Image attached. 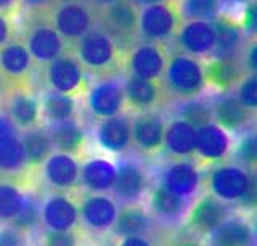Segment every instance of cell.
I'll return each instance as SVG.
<instances>
[{"instance_id": "obj_1", "label": "cell", "mask_w": 257, "mask_h": 246, "mask_svg": "<svg viewBox=\"0 0 257 246\" xmlns=\"http://www.w3.org/2000/svg\"><path fill=\"white\" fill-rule=\"evenodd\" d=\"M68 50L74 53L85 73L108 79L117 76L125 68L128 53L98 26L68 47Z\"/></svg>"}, {"instance_id": "obj_2", "label": "cell", "mask_w": 257, "mask_h": 246, "mask_svg": "<svg viewBox=\"0 0 257 246\" xmlns=\"http://www.w3.org/2000/svg\"><path fill=\"white\" fill-rule=\"evenodd\" d=\"M163 77L169 93L179 100L196 98L206 87L203 63L185 53L169 55Z\"/></svg>"}, {"instance_id": "obj_3", "label": "cell", "mask_w": 257, "mask_h": 246, "mask_svg": "<svg viewBox=\"0 0 257 246\" xmlns=\"http://www.w3.org/2000/svg\"><path fill=\"white\" fill-rule=\"evenodd\" d=\"M48 23L66 42L68 50V47L98 26V10L88 0L58 4L48 17Z\"/></svg>"}, {"instance_id": "obj_4", "label": "cell", "mask_w": 257, "mask_h": 246, "mask_svg": "<svg viewBox=\"0 0 257 246\" xmlns=\"http://www.w3.org/2000/svg\"><path fill=\"white\" fill-rule=\"evenodd\" d=\"M140 9L131 0H119L106 9L98 10V28L103 29L120 49L132 50L140 39Z\"/></svg>"}, {"instance_id": "obj_5", "label": "cell", "mask_w": 257, "mask_h": 246, "mask_svg": "<svg viewBox=\"0 0 257 246\" xmlns=\"http://www.w3.org/2000/svg\"><path fill=\"white\" fill-rule=\"evenodd\" d=\"M182 23L180 4H177V0H166L140 9L139 34L143 42L163 44L175 37Z\"/></svg>"}, {"instance_id": "obj_6", "label": "cell", "mask_w": 257, "mask_h": 246, "mask_svg": "<svg viewBox=\"0 0 257 246\" xmlns=\"http://www.w3.org/2000/svg\"><path fill=\"white\" fill-rule=\"evenodd\" d=\"M45 77L53 92L68 95L71 98L87 89L85 71L74 53L69 50H64L60 57L48 63Z\"/></svg>"}, {"instance_id": "obj_7", "label": "cell", "mask_w": 257, "mask_h": 246, "mask_svg": "<svg viewBox=\"0 0 257 246\" xmlns=\"http://www.w3.org/2000/svg\"><path fill=\"white\" fill-rule=\"evenodd\" d=\"M34 65L21 36L0 47V73L12 89L28 90Z\"/></svg>"}, {"instance_id": "obj_8", "label": "cell", "mask_w": 257, "mask_h": 246, "mask_svg": "<svg viewBox=\"0 0 257 246\" xmlns=\"http://www.w3.org/2000/svg\"><path fill=\"white\" fill-rule=\"evenodd\" d=\"M21 39L26 45L31 58L39 65L47 66L48 63L60 57L66 50V42L63 41L61 36L56 33L48 21L26 25Z\"/></svg>"}, {"instance_id": "obj_9", "label": "cell", "mask_w": 257, "mask_h": 246, "mask_svg": "<svg viewBox=\"0 0 257 246\" xmlns=\"http://www.w3.org/2000/svg\"><path fill=\"white\" fill-rule=\"evenodd\" d=\"M169 55L163 44L142 42L128 50L125 68L128 76L148 79V81H161L164 76Z\"/></svg>"}, {"instance_id": "obj_10", "label": "cell", "mask_w": 257, "mask_h": 246, "mask_svg": "<svg viewBox=\"0 0 257 246\" xmlns=\"http://www.w3.org/2000/svg\"><path fill=\"white\" fill-rule=\"evenodd\" d=\"M249 184V171L239 164H219L209 172V193L227 204H236Z\"/></svg>"}, {"instance_id": "obj_11", "label": "cell", "mask_w": 257, "mask_h": 246, "mask_svg": "<svg viewBox=\"0 0 257 246\" xmlns=\"http://www.w3.org/2000/svg\"><path fill=\"white\" fill-rule=\"evenodd\" d=\"M231 216L230 204L217 200L211 193L199 196L188 211L187 225L193 233L209 236L222 222Z\"/></svg>"}, {"instance_id": "obj_12", "label": "cell", "mask_w": 257, "mask_h": 246, "mask_svg": "<svg viewBox=\"0 0 257 246\" xmlns=\"http://www.w3.org/2000/svg\"><path fill=\"white\" fill-rule=\"evenodd\" d=\"M182 53L190 57H209L215 49V31L212 21H183L175 34Z\"/></svg>"}, {"instance_id": "obj_13", "label": "cell", "mask_w": 257, "mask_h": 246, "mask_svg": "<svg viewBox=\"0 0 257 246\" xmlns=\"http://www.w3.org/2000/svg\"><path fill=\"white\" fill-rule=\"evenodd\" d=\"M124 105V85L114 79H106V81L98 82L88 92V106L96 117L108 119L117 116Z\"/></svg>"}, {"instance_id": "obj_14", "label": "cell", "mask_w": 257, "mask_h": 246, "mask_svg": "<svg viewBox=\"0 0 257 246\" xmlns=\"http://www.w3.org/2000/svg\"><path fill=\"white\" fill-rule=\"evenodd\" d=\"M166 122L155 111L140 113L132 122V142L145 153H156L164 145Z\"/></svg>"}, {"instance_id": "obj_15", "label": "cell", "mask_w": 257, "mask_h": 246, "mask_svg": "<svg viewBox=\"0 0 257 246\" xmlns=\"http://www.w3.org/2000/svg\"><path fill=\"white\" fill-rule=\"evenodd\" d=\"M212 114L214 122L227 132L243 131L254 117L252 111L231 93H222L212 101Z\"/></svg>"}, {"instance_id": "obj_16", "label": "cell", "mask_w": 257, "mask_h": 246, "mask_svg": "<svg viewBox=\"0 0 257 246\" xmlns=\"http://www.w3.org/2000/svg\"><path fill=\"white\" fill-rule=\"evenodd\" d=\"M231 150V137L219 124L211 122L196 131L195 153L204 161H222Z\"/></svg>"}, {"instance_id": "obj_17", "label": "cell", "mask_w": 257, "mask_h": 246, "mask_svg": "<svg viewBox=\"0 0 257 246\" xmlns=\"http://www.w3.org/2000/svg\"><path fill=\"white\" fill-rule=\"evenodd\" d=\"M209 246H257L252 224L243 216L231 214L209 235Z\"/></svg>"}, {"instance_id": "obj_18", "label": "cell", "mask_w": 257, "mask_h": 246, "mask_svg": "<svg viewBox=\"0 0 257 246\" xmlns=\"http://www.w3.org/2000/svg\"><path fill=\"white\" fill-rule=\"evenodd\" d=\"M201 184V174L195 163L177 161L166 169L163 176V185L171 193L190 200L198 192Z\"/></svg>"}, {"instance_id": "obj_19", "label": "cell", "mask_w": 257, "mask_h": 246, "mask_svg": "<svg viewBox=\"0 0 257 246\" xmlns=\"http://www.w3.org/2000/svg\"><path fill=\"white\" fill-rule=\"evenodd\" d=\"M204 66V79L206 85L214 87L215 90L222 93H228L235 89L241 77L244 76L243 63L238 57L233 58H212L209 60Z\"/></svg>"}, {"instance_id": "obj_20", "label": "cell", "mask_w": 257, "mask_h": 246, "mask_svg": "<svg viewBox=\"0 0 257 246\" xmlns=\"http://www.w3.org/2000/svg\"><path fill=\"white\" fill-rule=\"evenodd\" d=\"M215 31V49L214 58H233L236 57L244 42V31L241 23L235 21L227 15H217L212 21Z\"/></svg>"}, {"instance_id": "obj_21", "label": "cell", "mask_w": 257, "mask_h": 246, "mask_svg": "<svg viewBox=\"0 0 257 246\" xmlns=\"http://www.w3.org/2000/svg\"><path fill=\"white\" fill-rule=\"evenodd\" d=\"M24 161L26 158L18 136V128L7 114H0V169L16 171Z\"/></svg>"}, {"instance_id": "obj_22", "label": "cell", "mask_w": 257, "mask_h": 246, "mask_svg": "<svg viewBox=\"0 0 257 246\" xmlns=\"http://www.w3.org/2000/svg\"><path fill=\"white\" fill-rule=\"evenodd\" d=\"M163 95V87L159 81H148L128 76L124 84V97L125 103L131 108L145 113L155 108Z\"/></svg>"}, {"instance_id": "obj_23", "label": "cell", "mask_w": 257, "mask_h": 246, "mask_svg": "<svg viewBox=\"0 0 257 246\" xmlns=\"http://www.w3.org/2000/svg\"><path fill=\"white\" fill-rule=\"evenodd\" d=\"M196 131L183 119H174L166 126L163 147L174 156H191L196 147Z\"/></svg>"}, {"instance_id": "obj_24", "label": "cell", "mask_w": 257, "mask_h": 246, "mask_svg": "<svg viewBox=\"0 0 257 246\" xmlns=\"http://www.w3.org/2000/svg\"><path fill=\"white\" fill-rule=\"evenodd\" d=\"M98 142L109 152H124L132 142V122L125 116L103 119L98 129Z\"/></svg>"}, {"instance_id": "obj_25", "label": "cell", "mask_w": 257, "mask_h": 246, "mask_svg": "<svg viewBox=\"0 0 257 246\" xmlns=\"http://www.w3.org/2000/svg\"><path fill=\"white\" fill-rule=\"evenodd\" d=\"M77 217L76 204L64 196H53L44 204L42 219L50 230H71L76 225Z\"/></svg>"}, {"instance_id": "obj_26", "label": "cell", "mask_w": 257, "mask_h": 246, "mask_svg": "<svg viewBox=\"0 0 257 246\" xmlns=\"http://www.w3.org/2000/svg\"><path fill=\"white\" fill-rule=\"evenodd\" d=\"M84 222L95 230H104L114 225L117 217V208L108 196H90L80 208Z\"/></svg>"}, {"instance_id": "obj_27", "label": "cell", "mask_w": 257, "mask_h": 246, "mask_svg": "<svg viewBox=\"0 0 257 246\" xmlns=\"http://www.w3.org/2000/svg\"><path fill=\"white\" fill-rule=\"evenodd\" d=\"M8 117L20 129H34L39 122V103L28 90H15L8 98Z\"/></svg>"}, {"instance_id": "obj_28", "label": "cell", "mask_w": 257, "mask_h": 246, "mask_svg": "<svg viewBox=\"0 0 257 246\" xmlns=\"http://www.w3.org/2000/svg\"><path fill=\"white\" fill-rule=\"evenodd\" d=\"M145 188H147V176L137 164L125 163L119 169H116L112 190L120 200L134 201L142 196Z\"/></svg>"}, {"instance_id": "obj_29", "label": "cell", "mask_w": 257, "mask_h": 246, "mask_svg": "<svg viewBox=\"0 0 257 246\" xmlns=\"http://www.w3.org/2000/svg\"><path fill=\"white\" fill-rule=\"evenodd\" d=\"M48 136H50L52 145L64 155L72 156L84 147V132L74 119L55 122L48 131Z\"/></svg>"}, {"instance_id": "obj_30", "label": "cell", "mask_w": 257, "mask_h": 246, "mask_svg": "<svg viewBox=\"0 0 257 246\" xmlns=\"http://www.w3.org/2000/svg\"><path fill=\"white\" fill-rule=\"evenodd\" d=\"M45 176L52 185L58 188H69L77 182L79 166L72 156L56 153L47 160Z\"/></svg>"}, {"instance_id": "obj_31", "label": "cell", "mask_w": 257, "mask_h": 246, "mask_svg": "<svg viewBox=\"0 0 257 246\" xmlns=\"http://www.w3.org/2000/svg\"><path fill=\"white\" fill-rule=\"evenodd\" d=\"M151 209L163 220H179L188 209V200L177 196L159 185L151 193Z\"/></svg>"}, {"instance_id": "obj_32", "label": "cell", "mask_w": 257, "mask_h": 246, "mask_svg": "<svg viewBox=\"0 0 257 246\" xmlns=\"http://www.w3.org/2000/svg\"><path fill=\"white\" fill-rule=\"evenodd\" d=\"M151 227L150 216L139 206L125 208L117 214L114 222V230L120 236H145Z\"/></svg>"}, {"instance_id": "obj_33", "label": "cell", "mask_w": 257, "mask_h": 246, "mask_svg": "<svg viewBox=\"0 0 257 246\" xmlns=\"http://www.w3.org/2000/svg\"><path fill=\"white\" fill-rule=\"evenodd\" d=\"M116 179V168L104 160L88 161L82 169V182L84 185L95 192H104L112 188Z\"/></svg>"}, {"instance_id": "obj_34", "label": "cell", "mask_w": 257, "mask_h": 246, "mask_svg": "<svg viewBox=\"0 0 257 246\" xmlns=\"http://www.w3.org/2000/svg\"><path fill=\"white\" fill-rule=\"evenodd\" d=\"M23 150H24V158L29 164H42L50 158L52 152V140L48 132L39 131V129H31L23 136L21 139Z\"/></svg>"}, {"instance_id": "obj_35", "label": "cell", "mask_w": 257, "mask_h": 246, "mask_svg": "<svg viewBox=\"0 0 257 246\" xmlns=\"http://www.w3.org/2000/svg\"><path fill=\"white\" fill-rule=\"evenodd\" d=\"M180 119L191 124L193 128H203L206 124L214 122L212 114V103L203 98H190L185 100V103L179 109Z\"/></svg>"}, {"instance_id": "obj_36", "label": "cell", "mask_w": 257, "mask_h": 246, "mask_svg": "<svg viewBox=\"0 0 257 246\" xmlns=\"http://www.w3.org/2000/svg\"><path fill=\"white\" fill-rule=\"evenodd\" d=\"M44 113H45L47 119H50L53 124L61 122V121H68V119L74 117L76 101H74V98L68 97V95L52 92V93H48L45 98Z\"/></svg>"}, {"instance_id": "obj_37", "label": "cell", "mask_w": 257, "mask_h": 246, "mask_svg": "<svg viewBox=\"0 0 257 246\" xmlns=\"http://www.w3.org/2000/svg\"><path fill=\"white\" fill-rule=\"evenodd\" d=\"M219 7L220 0H182L180 13L183 21H214Z\"/></svg>"}, {"instance_id": "obj_38", "label": "cell", "mask_w": 257, "mask_h": 246, "mask_svg": "<svg viewBox=\"0 0 257 246\" xmlns=\"http://www.w3.org/2000/svg\"><path fill=\"white\" fill-rule=\"evenodd\" d=\"M233 155L241 168L257 171V131L246 132L238 140Z\"/></svg>"}, {"instance_id": "obj_39", "label": "cell", "mask_w": 257, "mask_h": 246, "mask_svg": "<svg viewBox=\"0 0 257 246\" xmlns=\"http://www.w3.org/2000/svg\"><path fill=\"white\" fill-rule=\"evenodd\" d=\"M24 198L15 187L0 184V219L13 220L23 208Z\"/></svg>"}, {"instance_id": "obj_40", "label": "cell", "mask_w": 257, "mask_h": 246, "mask_svg": "<svg viewBox=\"0 0 257 246\" xmlns=\"http://www.w3.org/2000/svg\"><path fill=\"white\" fill-rule=\"evenodd\" d=\"M58 4L60 0H21V10H24L26 25L48 21V17Z\"/></svg>"}, {"instance_id": "obj_41", "label": "cell", "mask_w": 257, "mask_h": 246, "mask_svg": "<svg viewBox=\"0 0 257 246\" xmlns=\"http://www.w3.org/2000/svg\"><path fill=\"white\" fill-rule=\"evenodd\" d=\"M235 97L247 109L257 111V74H246L241 77L235 87Z\"/></svg>"}, {"instance_id": "obj_42", "label": "cell", "mask_w": 257, "mask_h": 246, "mask_svg": "<svg viewBox=\"0 0 257 246\" xmlns=\"http://www.w3.org/2000/svg\"><path fill=\"white\" fill-rule=\"evenodd\" d=\"M37 220H39V211L36 203H32L31 200H24L21 211L16 214V217L12 222H13V228L23 233L26 230H31L32 227H36Z\"/></svg>"}, {"instance_id": "obj_43", "label": "cell", "mask_w": 257, "mask_h": 246, "mask_svg": "<svg viewBox=\"0 0 257 246\" xmlns=\"http://www.w3.org/2000/svg\"><path fill=\"white\" fill-rule=\"evenodd\" d=\"M236 204L244 211H257V171H249L247 188Z\"/></svg>"}, {"instance_id": "obj_44", "label": "cell", "mask_w": 257, "mask_h": 246, "mask_svg": "<svg viewBox=\"0 0 257 246\" xmlns=\"http://www.w3.org/2000/svg\"><path fill=\"white\" fill-rule=\"evenodd\" d=\"M44 246H77V236L72 230H52L45 235Z\"/></svg>"}, {"instance_id": "obj_45", "label": "cell", "mask_w": 257, "mask_h": 246, "mask_svg": "<svg viewBox=\"0 0 257 246\" xmlns=\"http://www.w3.org/2000/svg\"><path fill=\"white\" fill-rule=\"evenodd\" d=\"M244 34L257 39V0H249L243 13V21H241Z\"/></svg>"}, {"instance_id": "obj_46", "label": "cell", "mask_w": 257, "mask_h": 246, "mask_svg": "<svg viewBox=\"0 0 257 246\" xmlns=\"http://www.w3.org/2000/svg\"><path fill=\"white\" fill-rule=\"evenodd\" d=\"M20 34L16 33V28L13 25V20L0 15V47L5 45L7 42L13 41L15 37H18Z\"/></svg>"}, {"instance_id": "obj_47", "label": "cell", "mask_w": 257, "mask_h": 246, "mask_svg": "<svg viewBox=\"0 0 257 246\" xmlns=\"http://www.w3.org/2000/svg\"><path fill=\"white\" fill-rule=\"evenodd\" d=\"M243 66L247 68L249 74H257V39L246 45Z\"/></svg>"}, {"instance_id": "obj_48", "label": "cell", "mask_w": 257, "mask_h": 246, "mask_svg": "<svg viewBox=\"0 0 257 246\" xmlns=\"http://www.w3.org/2000/svg\"><path fill=\"white\" fill-rule=\"evenodd\" d=\"M0 246H24L21 232L16 228L0 230Z\"/></svg>"}, {"instance_id": "obj_49", "label": "cell", "mask_w": 257, "mask_h": 246, "mask_svg": "<svg viewBox=\"0 0 257 246\" xmlns=\"http://www.w3.org/2000/svg\"><path fill=\"white\" fill-rule=\"evenodd\" d=\"M21 12V0H0V15L15 18Z\"/></svg>"}, {"instance_id": "obj_50", "label": "cell", "mask_w": 257, "mask_h": 246, "mask_svg": "<svg viewBox=\"0 0 257 246\" xmlns=\"http://www.w3.org/2000/svg\"><path fill=\"white\" fill-rule=\"evenodd\" d=\"M119 246H153L151 241L145 236H127Z\"/></svg>"}, {"instance_id": "obj_51", "label": "cell", "mask_w": 257, "mask_h": 246, "mask_svg": "<svg viewBox=\"0 0 257 246\" xmlns=\"http://www.w3.org/2000/svg\"><path fill=\"white\" fill-rule=\"evenodd\" d=\"M88 2H90L96 10H101V9H106V7L119 2V0H88Z\"/></svg>"}, {"instance_id": "obj_52", "label": "cell", "mask_w": 257, "mask_h": 246, "mask_svg": "<svg viewBox=\"0 0 257 246\" xmlns=\"http://www.w3.org/2000/svg\"><path fill=\"white\" fill-rule=\"evenodd\" d=\"M172 246H204V244L199 243L196 238H182V240L174 243Z\"/></svg>"}, {"instance_id": "obj_53", "label": "cell", "mask_w": 257, "mask_h": 246, "mask_svg": "<svg viewBox=\"0 0 257 246\" xmlns=\"http://www.w3.org/2000/svg\"><path fill=\"white\" fill-rule=\"evenodd\" d=\"M134 2L139 9H143V7H150V5H155V4H161V2H166V0H131Z\"/></svg>"}, {"instance_id": "obj_54", "label": "cell", "mask_w": 257, "mask_h": 246, "mask_svg": "<svg viewBox=\"0 0 257 246\" xmlns=\"http://www.w3.org/2000/svg\"><path fill=\"white\" fill-rule=\"evenodd\" d=\"M5 87H8V84L5 81V77L2 76V73H0V95H2V92L5 90Z\"/></svg>"}, {"instance_id": "obj_55", "label": "cell", "mask_w": 257, "mask_h": 246, "mask_svg": "<svg viewBox=\"0 0 257 246\" xmlns=\"http://www.w3.org/2000/svg\"><path fill=\"white\" fill-rule=\"evenodd\" d=\"M222 2H227V4H230V5H236V4L247 2V0H222Z\"/></svg>"}, {"instance_id": "obj_56", "label": "cell", "mask_w": 257, "mask_h": 246, "mask_svg": "<svg viewBox=\"0 0 257 246\" xmlns=\"http://www.w3.org/2000/svg\"><path fill=\"white\" fill-rule=\"evenodd\" d=\"M252 228H254V235H255V241H257V216L252 222Z\"/></svg>"}, {"instance_id": "obj_57", "label": "cell", "mask_w": 257, "mask_h": 246, "mask_svg": "<svg viewBox=\"0 0 257 246\" xmlns=\"http://www.w3.org/2000/svg\"><path fill=\"white\" fill-rule=\"evenodd\" d=\"M66 2H80V0H60V4H66Z\"/></svg>"}]
</instances>
